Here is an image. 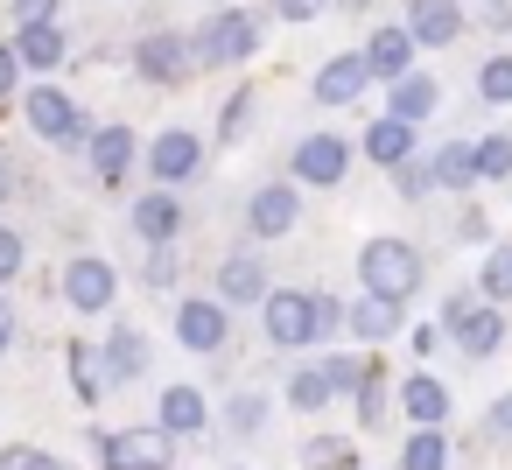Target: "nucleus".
Masks as SVG:
<instances>
[{"label":"nucleus","instance_id":"obj_1","mask_svg":"<svg viewBox=\"0 0 512 470\" xmlns=\"http://www.w3.org/2000/svg\"><path fill=\"white\" fill-rule=\"evenodd\" d=\"M358 281H365V295L407 309L421 295V281H428V260H421V246H407V239L386 232V239H365L358 246Z\"/></svg>","mask_w":512,"mask_h":470},{"label":"nucleus","instance_id":"obj_2","mask_svg":"<svg viewBox=\"0 0 512 470\" xmlns=\"http://www.w3.org/2000/svg\"><path fill=\"white\" fill-rule=\"evenodd\" d=\"M190 43H197V64L232 71V64H246V57L260 50V15H253V8H218Z\"/></svg>","mask_w":512,"mask_h":470},{"label":"nucleus","instance_id":"obj_3","mask_svg":"<svg viewBox=\"0 0 512 470\" xmlns=\"http://www.w3.org/2000/svg\"><path fill=\"white\" fill-rule=\"evenodd\" d=\"M260 330H267L274 351L323 344V330H316V295H309V288H274V295L260 302Z\"/></svg>","mask_w":512,"mask_h":470},{"label":"nucleus","instance_id":"obj_4","mask_svg":"<svg viewBox=\"0 0 512 470\" xmlns=\"http://www.w3.org/2000/svg\"><path fill=\"white\" fill-rule=\"evenodd\" d=\"M134 71H141L148 85H190L204 64H197V43H190V36L155 29V36H141V43H134Z\"/></svg>","mask_w":512,"mask_h":470},{"label":"nucleus","instance_id":"obj_5","mask_svg":"<svg viewBox=\"0 0 512 470\" xmlns=\"http://www.w3.org/2000/svg\"><path fill=\"white\" fill-rule=\"evenodd\" d=\"M288 169H295L302 190H337V183L351 176V141H344V134H302Z\"/></svg>","mask_w":512,"mask_h":470},{"label":"nucleus","instance_id":"obj_6","mask_svg":"<svg viewBox=\"0 0 512 470\" xmlns=\"http://www.w3.org/2000/svg\"><path fill=\"white\" fill-rule=\"evenodd\" d=\"M225 337H232V309L218 295H183L176 302V344L183 351L211 358V351H225Z\"/></svg>","mask_w":512,"mask_h":470},{"label":"nucleus","instance_id":"obj_7","mask_svg":"<svg viewBox=\"0 0 512 470\" xmlns=\"http://www.w3.org/2000/svg\"><path fill=\"white\" fill-rule=\"evenodd\" d=\"M99 456L106 470H176V442L148 421V428H120V435H99Z\"/></svg>","mask_w":512,"mask_h":470},{"label":"nucleus","instance_id":"obj_8","mask_svg":"<svg viewBox=\"0 0 512 470\" xmlns=\"http://www.w3.org/2000/svg\"><path fill=\"white\" fill-rule=\"evenodd\" d=\"M64 302H71L78 316H106V309L120 302V274H113V260L78 253V260L64 267Z\"/></svg>","mask_w":512,"mask_h":470},{"label":"nucleus","instance_id":"obj_9","mask_svg":"<svg viewBox=\"0 0 512 470\" xmlns=\"http://www.w3.org/2000/svg\"><path fill=\"white\" fill-rule=\"evenodd\" d=\"M204 169V141L190 134V127H162L155 141H148V176H155V190H176V183H190Z\"/></svg>","mask_w":512,"mask_h":470},{"label":"nucleus","instance_id":"obj_10","mask_svg":"<svg viewBox=\"0 0 512 470\" xmlns=\"http://www.w3.org/2000/svg\"><path fill=\"white\" fill-rule=\"evenodd\" d=\"M22 113H29V127H36L50 148H78V141H85V120H78V106H71L57 85H36V92L22 99Z\"/></svg>","mask_w":512,"mask_h":470},{"label":"nucleus","instance_id":"obj_11","mask_svg":"<svg viewBox=\"0 0 512 470\" xmlns=\"http://www.w3.org/2000/svg\"><path fill=\"white\" fill-rule=\"evenodd\" d=\"M295 218H302L295 183H260V190L246 197V232H253V239H288Z\"/></svg>","mask_w":512,"mask_h":470},{"label":"nucleus","instance_id":"obj_12","mask_svg":"<svg viewBox=\"0 0 512 470\" xmlns=\"http://www.w3.org/2000/svg\"><path fill=\"white\" fill-rule=\"evenodd\" d=\"M463 0H407V36H414V50H449L456 36H463Z\"/></svg>","mask_w":512,"mask_h":470},{"label":"nucleus","instance_id":"obj_13","mask_svg":"<svg viewBox=\"0 0 512 470\" xmlns=\"http://www.w3.org/2000/svg\"><path fill=\"white\" fill-rule=\"evenodd\" d=\"M211 295H218L225 309H232V302H239V309H246V302L260 309V302L274 295V288H267V260H260L253 246H246V253H225V260H218V288H211Z\"/></svg>","mask_w":512,"mask_h":470},{"label":"nucleus","instance_id":"obj_14","mask_svg":"<svg viewBox=\"0 0 512 470\" xmlns=\"http://www.w3.org/2000/svg\"><path fill=\"white\" fill-rule=\"evenodd\" d=\"M435 330H442V337H449V344H456V351H463V358L477 365V358H491V351L505 344V309L477 302V309H463L456 323H435Z\"/></svg>","mask_w":512,"mask_h":470},{"label":"nucleus","instance_id":"obj_15","mask_svg":"<svg viewBox=\"0 0 512 470\" xmlns=\"http://www.w3.org/2000/svg\"><path fill=\"white\" fill-rule=\"evenodd\" d=\"M365 64H372V78H379V85L414 78V36H407V22H379V29H372V43H365Z\"/></svg>","mask_w":512,"mask_h":470},{"label":"nucleus","instance_id":"obj_16","mask_svg":"<svg viewBox=\"0 0 512 470\" xmlns=\"http://www.w3.org/2000/svg\"><path fill=\"white\" fill-rule=\"evenodd\" d=\"M365 85H372V64H365V50H344V57H330L323 71H316V106H351V99H365Z\"/></svg>","mask_w":512,"mask_h":470},{"label":"nucleus","instance_id":"obj_17","mask_svg":"<svg viewBox=\"0 0 512 470\" xmlns=\"http://www.w3.org/2000/svg\"><path fill=\"white\" fill-rule=\"evenodd\" d=\"M155 428L176 442V435H204L211 428V400L197 393V386H162V400H155Z\"/></svg>","mask_w":512,"mask_h":470},{"label":"nucleus","instance_id":"obj_18","mask_svg":"<svg viewBox=\"0 0 512 470\" xmlns=\"http://www.w3.org/2000/svg\"><path fill=\"white\" fill-rule=\"evenodd\" d=\"M358 148H365V162H379V169L393 176L400 162H414V148H421V134H414L407 120H393V113H379V120L365 127V141H358Z\"/></svg>","mask_w":512,"mask_h":470},{"label":"nucleus","instance_id":"obj_19","mask_svg":"<svg viewBox=\"0 0 512 470\" xmlns=\"http://www.w3.org/2000/svg\"><path fill=\"white\" fill-rule=\"evenodd\" d=\"M400 414H407L414 428H442V421H449V386H442L435 372H407V379H400Z\"/></svg>","mask_w":512,"mask_h":470},{"label":"nucleus","instance_id":"obj_20","mask_svg":"<svg viewBox=\"0 0 512 470\" xmlns=\"http://www.w3.org/2000/svg\"><path fill=\"white\" fill-rule=\"evenodd\" d=\"M134 232H141L148 253H155V246H176V232H183V204H176L169 190H148V197L134 204Z\"/></svg>","mask_w":512,"mask_h":470},{"label":"nucleus","instance_id":"obj_21","mask_svg":"<svg viewBox=\"0 0 512 470\" xmlns=\"http://www.w3.org/2000/svg\"><path fill=\"white\" fill-rule=\"evenodd\" d=\"M428 176H435V190H456V197L477 190V141H463V134L442 141V148L428 155Z\"/></svg>","mask_w":512,"mask_h":470},{"label":"nucleus","instance_id":"obj_22","mask_svg":"<svg viewBox=\"0 0 512 470\" xmlns=\"http://www.w3.org/2000/svg\"><path fill=\"white\" fill-rule=\"evenodd\" d=\"M400 323H407V309H393V302H379V295H358V302L344 309V330H351L358 344H386Z\"/></svg>","mask_w":512,"mask_h":470},{"label":"nucleus","instance_id":"obj_23","mask_svg":"<svg viewBox=\"0 0 512 470\" xmlns=\"http://www.w3.org/2000/svg\"><path fill=\"white\" fill-rule=\"evenodd\" d=\"M435 106H442V85H435V78H421V71H414V78H400V85H386V113H393V120H407V127H421Z\"/></svg>","mask_w":512,"mask_h":470},{"label":"nucleus","instance_id":"obj_24","mask_svg":"<svg viewBox=\"0 0 512 470\" xmlns=\"http://www.w3.org/2000/svg\"><path fill=\"white\" fill-rule=\"evenodd\" d=\"M127 169H134V127H99V141H92V176H99V190H113Z\"/></svg>","mask_w":512,"mask_h":470},{"label":"nucleus","instance_id":"obj_25","mask_svg":"<svg viewBox=\"0 0 512 470\" xmlns=\"http://www.w3.org/2000/svg\"><path fill=\"white\" fill-rule=\"evenodd\" d=\"M99 358H106V386H127V379H141V372H148V337L120 323V330L106 337V351H99Z\"/></svg>","mask_w":512,"mask_h":470},{"label":"nucleus","instance_id":"obj_26","mask_svg":"<svg viewBox=\"0 0 512 470\" xmlns=\"http://www.w3.org/2000/svg\"><path fill=\"white\" fill-rule=\"evenodd\" d=\"M15 57H22V71H57V64H64V29H57V22L15 29Z\"/></svg>","mask_w":512,"mask_h":470},{"label":"nucleus","instance_id":"obj_27","mask_svg":"<svg viewBox=\"0 0 512 470\" xmlns=\"http://www.w3.org/2000/svg\"><path fill=\"white\" fill-rule=\"evenodd\" d=\"M400 470H449V435L442 428H414L400 442Z\"/></svg>","mask_w":512,"mask_h":470},{"label":"nucleus","instance_id":"obj_28","mask_svg":"<svg viewBox=\"0 0 512 470\" xmlns=\"http://www.w3.org/2000/svg\"><path fill=\"white\" fill-rule=\"evenodd\" d=\"M302 470H365V463H358L351 435H309L302 442Z\"/></svg>","mask_w":512,"mask_h":470},{"label":"nucleus","instance_id":"obj_29","mask_svg":"<svg viewBox=\"0 0 512 470\" xmlns=\"http://www.w3.org/2000/svg\"><path fill=\"white\" fill-rule=\"evenodd\" d=\"M337 393H330V379H323V365H302V372H288V407L295 414H323Z\"/></svg>","mask_w":512,"mask_h":470},{"label":"nucleus","instance_id":"obj_30","mask_svg":"<svg viewBox=\"0 0 512 470\" xmlns=\"http://www.w3.org/2000/svg\"><path fill=\"white\" fill-rule=\"evenodd\" d=\"M477 295L498 309V302H512V246H491L484 253V267H477Z\"/></svg>","mask_w":512,"mask_h":470},{"label":"nucleus","instance_id":"obj_31","mask_svg":"<svg viewBox=\"0 0 512 470\" xmlns=\"http://www.w3.org/2000/svg\"><path fill=\"white\" fill-rule=\"evenodd\" d=\"M512 176V134H477V183H505Z\"/></svg>","mask_w":512,"mask_h":470},{"label":"nucleus","instance_id":"obj_32","mask_svg":"<svg viewBox=\"0 0 512 470\" xmlns=\"http://www.w3.org/2000/svg\"><path fill=\"white\" fill-rule=\"evenodd\" d=\"M71 379H78V400H99L106 393V365L92 344H71Z\"/></svg>","mask_w":512,"mask_h":470},{"label":"nucleus","instance_id":"obj_33","mask_svg":"<svg viewBox=\"0 0 512 470\" xmlns=\"http://www.w3.org/2000/svg\"><path fill=\"white\" fill-rule=\"evenodd\" d=\"M477 99H484V106H512V57H484V71H477Z\"/></svg>","mask_w":512,"mask_h":470},{"label":"nucleus","instance_id":"obj_34","mask_svg":"<svg viewBox=\"0 0 512 470\" xmlns=\"http://www.w3.org/2000/svg\"><path fill=\"white\" fill-rule=\"evenodd\" d=\"M351 400H358V421H365V428H379V421H386V372L372 365V372L358 379V393H351Z\"/></svg>","mask_w":512,"mask_h":470},{"label":"nucleus","instance_id":"obj_35","mask_svg":"<svg viewBox=\"0 0 512 470\" xmlns=\"http://www.w3.org/2000/svg\"><path fill=\"white\" fill-rule=\"evenodd\" d=\"M372 372V358H344V351H330L323 358V379H330V393H358V379Z\"/></svg>","mask_w":512,"mask_h":470},{"label":"nucleus","instance_id":"obj_36","mask_svg":"<svg viewBox=\"0 0 512 470\" xmlns=\"http://www.w3.org/2000/svg\"><path fill=\"white\" fill-rule=\"evenodd\" d=\"M260 421H267V400H260V393H232L225 428H232V435H260Z\"/></svg>","mask_w":512,"mask_h":470},{"label":"nucleus","instance_id":"obj_37","mask_svg":"<svg viewBox=\"0 0 512 470\" xmlns=\"http://www.w3.org/2000/svg\"><path fill=\"white\" fill-rule=\"evenodd\" d=\"M428 190H435V176H428V162H421V155L393 169V197H407V204H421Z\"/></svg>","mask_w":512,"mask_h":470},{"label":"nucleus","instance_id":"obj_38","mask_svg":"<svg viewBox=\"0 0 512 470\" xmlns=\"http://www.w3.org/2000/svg\"><path fill=\"white\" fill-rule=\"evenodd\" d=\"M0 470H64V463L43 456V449H29V442H15V449H0Z\"/></svg>","mask_w":512,"mask_h":470},{"label":"nucleus","instance_id":"obj_39","mask_svg":"<svg viewBox=\"0 0 512 470\" xmlns=\"http://www.w3.org/2000/svg\"><path fill=\"white\" fill-rule=\"evenodd\" d=\"M246 113H253V92H232V99H225V113H218V141H239Z\"/></svg>","mask_w":512,"mask_h":470},{"label":"nucleus","instance_id":"obj_40","mask_svg":"<svg viewBox=\"0 0 512 470\" xmlns=\"http://www.w3.org/2000/svg\"><path fill=\"white\" fill-rule=\"evenodd\" d=\"M323 8H330V0H267V15H274V22H316Z\"/></svg>","mask_w":512,"mask_h":470},{"label":"nucleus","instance_id":"obj_41","mask_svg":"<svg viewBox=\"0 0 512 470\" xmlns=\"http://www.w3.org/2000/svg\"><path fill=\"white\" fill-rule=\"evenodd\" d=\"M22 260H29V253H22V232L0 225V281H15V274H22Z\"/></svg>","mask_w":512,"mask_h":470},{"label":"nucleus","instance_id":"obj_42","mask_svg":"<svg viewBox=\"0 0 512 470\" xmlns=\"http://www.w3.org/2000/svg\"><path fill=\"white\" fill-rule=\"evenodd\" d=\"M141 274H148V288H169V281H176V253H169V246H155Z\"/></svg>","mask_w":512,"mask_h":470},{"label":"nucleus","instance_id":"obj_43","mask_svg":"<svg viewBox=\"0 0 512 470\" xmlns=\"http://www.w3.org/2000/svg\"><path fill=\"white\" fill-rule=\"evenodd\" d=\"M316 330H323V337L344 330V302H337V295H316Z\"/></svg>","mask_w":512,"mask_h":470},{"label":"nucleus","instance_id":"obj_44","mask_svg":"<svg viewBox=\"0 0 512 470\" xmlns=\"http://www.w3.org/2000/svg\"><path fill=\"white\" fill-rule=\"evenodd\" d=\"M477 22H484L491 36H505V29H512V0H484V8H477Z\"/></svg>","mask_w":512,"mask_h":470},{"label":"nucleus","instance_id":"obj_45","mask_svg":"<svg viewBox=\"0 0 512 470\" xmlns=\"http://www.w3.org/2000/svg\"><path fill=\"white\" fill-rule=\"evenodd\" d=\"M22 85V57H15V43H0V99H8Z\"/></svg>","mask_w":512,"mask_h":470},{"label":"nucleus","instance_id":"obj_46","mask_svg":"<svg viewBox=\"0 0 512 470\" xmlns=\"http://www.w3.org/2000/svg\"><path fill=\"white\" fill-rule=\"evenodd\" d=\"M57 15V0H15V29H29V22H50Z\"/></svg>","mask_w":512,"mask_h":470},{"label":"nucleus","instance_id":"obj_47","mask_svg":"<svg viewBox=\"0 0 512 470\" xmlns=\"http://www.w3.org/2000/svg\"><path fill=\"white\" fill-rule=\"evenodd\" d=\"M491 435H498V442H512V393H498V400H491Z\"/></svg>","mask_w":512,"mask_h":470},{"label":"nucleus","instance_id":"obj_48","mask_svg":"<svg viewBox=\"0 0 512 470\" xmlns=\"http://www.w3.org/2000/svg\"><path fill=\"white\" fill-rule=\"evenodd\" d=\"M8 344H15V302L0 295V358H8Z\"/></svg>","mask_w":512,"mask_h":470},{"label":"nucleus","instance_id":"obj_49","mask_svg":"<svg viewBox=\"0 0 512 470\" xmlns=\"http://www.w3.org/2000/svg\"><path fill=\"white\" fill-rule=\"evenodd\" d=\"M456 232H463V239H484L491 225H484V211H463V218H456Z\"/></svg>","mask_w":512,"mask_h":470},{"label":"nucleus","instance_id":"obj_50","mask_svg":"<svg viewBox=\"0 0 512 470\" xmlns=\"http://www.w3.org/2000/svg\"><path fill=\"white\" fill-rule=\"evenodd\" d=\"M337 8H351V15H365V8H372V0H337Z\"/></svg>","mask_w":512,"mask_h":470},{"label":"nucleus","instance_id":"obj_51","mask_svg":"<svg viewBox=\"0 0 512 470\" xmlns=\"http://www.w3.org/2000/svg\"><path fill=\"white\" fill-rule=\"evenodd\" d=\"M0 197H8V162H0Z\"/></svg>","mask_w":512,"mask_h":470}]
</instances>
